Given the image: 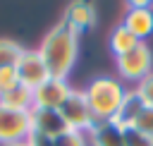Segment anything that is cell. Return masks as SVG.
<instances>
[{
	"mask_svg": "<svg viewBox=\"0 0 153 146\" xmlns=\"http://www.w3.org/2000/svg\"><path fill=\"white\" fill-rule=\"evenodd\" d=\"M38 53H41L50 77L67 79V74L72 72L76 55H79V34L72 31L65 22H60L57 26H53L45 34V38L38 45Z\"/></svg>",
	"mask_w": 153,
	"mask_h": 146,
	"instance_id": "obj_1",
	"label": "cell"
},
{
	"mask_svg": "<svg viewBox=\"0 0 153 146\" xmlns=\"http://www.w3.org/2000/svg\"><path fill=\"white\" fill-rule=\"evenodd\" d=\"M84 96L91 105L93 117L100 122V120H115L117 117L122 101L127 96V89L112 77H98L84 89Z\"/></svg>",
	"mask_w": 153,
	"mask_h": 146,
	"instance_id": "obj_2",
	"label": "cell"
},
{
	"mask_svg": "<svg viewBox=\"0 0 153 146\" xmlns=\"http://www.w3.org/2000/svg\"><path fill=\"white\" fill-rule=\"evenodd\" d=\"M31 115L0 105V146L26 144L31 136Z\"/></svg>",
	"mask_w": 153,
	"mask_h": 146,
	"instance_id": "obj_3",
	"label": "cell"
},
{
	"mask_svg": "<svg viewBox=\"0 0 153 146\" xmlns=\"http://www.w3.org/2000/svg\"><path fill=\"white\" fill-rule=\"evenodd\" d=\"M151 67H153V55L148 50L146 43H139L136 48L127 50L124 55H117V72L120 77L129 79V81H141L151 74Z\"/></svg>",
	"mask_w": 153,
	"mask_h": 146,
	"instance_id": "obj_4",
	"label": "cell"
},
{
	"mask_svg": "<svg viewBox=\"0 0 153 146\" xmlns=\"http://www.w3.org/2000/svg\"><path fill=\"white\" fill-rule=\"evenodd\" d=\"M60 112H62L67 127L69 129H76V132H88L98 122L93 117V112H91V105H88L84 91H72L69 98L65 101V105L60 108Z\"/></svg>",
	"mask_w": 153,
	"mask_h": 146,
	"instance_id": "obj_5",
	"label": "cell"
},
{
	"mask_svg": "<svg viewBox=\"0 0 153 146\" xmlns=\"http://www.w3.org/2000/svg\"><path fill=\"white\" fill-rule=\"evenodd\" d=\"M74 89L67 84V79H57V77H48L41 86L33 89V105L36 108H53L60 110L65 105V101L69 98Z\"/></svg>",
	"mask_w": 153,
	"mask_h": 146,
	"instance_id": "obj_6",
	"label": "cell"
},
{
	"mask_svg": "<svg viewBox=\"0 0 153 146\" xmlns=\"http://www.w3.org/2000/svg\"><path fill=\"white\" fill-rule=\"evenodd\" d=\"M14 69H17L19 81L26 84L29 89L41 86V84L50 77V72H48V67H45V62H43V57H41L38 50H24V53L19 55Z\"/></svg>",
	"mask_w": 153,
	"mask_h": 146,
	"instance_id": "obj_7",
	"label": "cell"
},
{
	"mask_svg": "<svg viewBox=\"0 0 153 146\" xmlns=\"http://www.w3.org/2000/svg\"><path fill=\"white\" fill-rule=\"evenodd\" d=\"M31 129L41 136H48V139H57L60 134H65L69 127L62 117L60 110H53V108H31Z\"/></svg>",
	"mask_w": 153,
	"mask_h": 146,
	"instance_id": "obj_8",
	"label": "cell"
},
{
	"mask_svg": "<svg viewBox=\"0 0 153 146\" xmlns=\"http://www.w3.org/2000/svg\"><path fill=\"white\" fill-rule=\"evenodd\" d=\"M62 22H65L72 31L84 34V31H88V29L96 24V7H93L88 0H72V2L65 7Z\"/></svg>",
	"mask_w": 153,
	"mask_h": 146,
	"instance_id": "obj_9",
	"label": "cell"
},
{
	"mask_svg": "<svg viewBox=\"0 0 153 146\" xmlns=\"http://www.w3.org/2000/svg\"><path fill=\"white\" fill-rule=\"evenodd\" d=\"M91 146H124V127L115 120H100L88 129Z\"/></svg>",
	"mask_w": 153,
	"mask_h": 146,
	"instance_id": "obj_10",
	"label": "cell"
},
{
	"mask_svg": "<svg viewBox=\"0 0 153 146\" xmlns=\"http://www.w3.org/2000/svg\"><path fill=\"white\" fill-rule=\"evenodd\" d=\"M122 26L127 31H131L141 43L153 36V10L148 7H131L124 12V19H122Z\"/></svg>",
	"mask_w": 153,
	"mask_h": 146,
	"instance_id": "obj_11",
	"label": "cell"
},
{
	"mask_svg": "<svg viewBox=\"0 0 153 146\" xmlns=\"http://www.w3.org/2000/svg\"><path fill=\"white\" fill-rule=\"evenodd\" d=\"M0 105H7L12 110H22V112H31V108H33V89H29L26 84L17 81L12 89L0 93Z\"/></svg>",
	"mask_w": 153,
	"mask_h": 146,
	"instance_id": "obj_12",
	"label": "cell"
},
{
	"mask_svg": "<svg viewBox=\"0 0 153 146\" xmlns=\"http://www.w3.org/2000/svg\"><path fill=\"white\" fill-rule=\"evenodd\" d=\"M143 108H146V105H143V101L139 98V93H136V91H127V96H124V101H122V108H120L115 122H120L122 127H131V124L136 122V117L141 115Z\"/></svg>",
	"mask_w": 153,
	"mask_h": 146,
	"instance_id": "obj_13",
	"label": "cell"
},
{
	"mask_svg": "<svg viewBox=\"0 0 153 146\" xmlns=\"http://www.w3.org/2000/svg\"><path fill=\"white\" fill-rule=\"evenodd\" d=\"M139 43H141V41H139L131 31H127L122 24L115 26V31H112V36H110V50L115 53V57H117V55H124L127 50L136 48Z\"/></svg>",
	"mask_w": 153,
	"mask_h": 146,
	"instance_id": "obj_14",
	"label": "cell"
},
{
	"mask_svg": "<svg viewBox=\"0 0 153 146\" xmlns=\"http://www.w3.org/2000/svg\"><path fill=\"white\" fill-rule=\"evenodd\" d=\"M22 53H24V48H19V43H14L10 38H0V69L14 67Z\"/></svg>",
	"mask_w": 153,
	"mask_h": 146,
	"instance_id": "obj_15",
	"label": "cell"
},
{
	"mask_svg": "<svg viewBox=\"0 0 153 146\" xmlns=\"http://www.w3.org/2000/svg\"><path fill=\"white\" fill-rule=\"evenodd\" d=\"M55 146H88V141H86V132L67 129L65 134H60V136L55 139Z\"/></svg>",
	"mask_w": 153,
	"mask_h": 146,
	"instance_id": "obj_16",
	"label": "cell"
},
{
	"mask_svg": "<svg viewBox=\"0 0 153 146\" xmlns=\"http://www.w3.org/2000/svg\"><path fill=\"white\" fill-rule=\"evenodd\" d=\"M124 146H153V139L136 127H124Z\"/></svg>",
	"mask_w": 153,
	"mask_h": 146,
	"instance_id": "obj_17",
	"label": "cell"
},
{
	"mask_svg": "<svg viewBox=\"0 0 153 146\" xmlns=\"http://www.w3.org/2000/svg\"><path fill=\"white\" fill-rule=\"evenodd\" d=\"M136 93H139V98L143 101V105L146 108H153V72L146 77V79H141L139 84H136V89H134Z\"/></svg>",
	"mask_w": 153,
	"mask_h": 146,
	"instance_id": "obj_18",
	"label": "cell"
},
{
	"mask_svg": "<svg viewBox=\"0 0 153 146\" xmlns=\"http://www.w3.org/2000/svg\"><path fill=\"white\" fill-rule=\"evenodd\" d=\"M131 127L141 129L143 134H148V136L153 139V108H143V110H141V115L136 117V122H134Z\"/></svg>",
	"mask_w": 153,
	"mask_h": 146,
	"instance_id": "obj_19",
	"label": "cell"
},
{
	"mask_svg": "<svg viewBox=\"0 0 153 146\" xmlns=\"http://www.w3.org/2000/svg\"><path fill=\"white\" fill-rule=\"evenodd\" d=\"M17 81H19V77H17V69H14V67H5V69H0V93L7 91V89H12Z\"/></svg>",
	"mask_w": 153,
	"mask_h": 146,
	"instance_id": "obj_20",
	"label": "cell"
},
{
	"mask_svg": "<svg viewBox=\"0 0 153 146\" xmlns=\"http://www.w3.org/2000/svg\"><path fill=\"white\" fill-rule=\"evenodd\" d=\"M26 144L29 146H55V139H48V136H41L36 132H31V136H29Z\"/></svg>",
	"mask_w": 153,
	"mask_h": 146,
	"instance_id": "obj_21",
	"label": "cell"
},
{
	"mask_svg": "<svg viewBox=\"0 0 153 146\" xmlns=\"http://www.w3.org/2000/svg\"><path fill=\"white\" fill-rule=\"evenodd\" d=\"M127 2V10H131V7H148V10H153V0H124Z\"/></svg>",
	"mask_w": 153,
	"mask_h": 146,
	"instance_id": "obj_22",
	"label": "cell"
},
{
	"mask_svg": "<svg viewBox=\"0 0 153 146\" xmlns=\"http://www.w3.org/2000/svg\"><path fill=\"white\" fill-rule=\"evenodd\" d=\"M10 146H29V144H10Z\"/></svg>",
	"mask_w": 153,
	"mask_h": 146,
	"instance_id": "obj_23",
	"label": "cell"
}]
</instances>
